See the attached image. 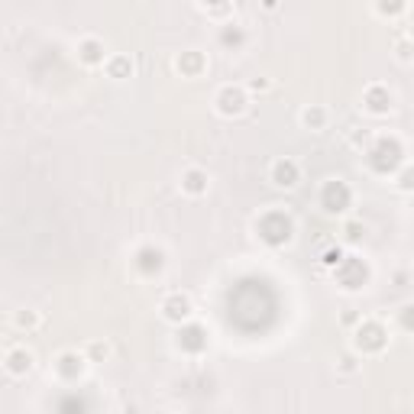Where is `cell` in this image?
I'll return each mask as SVG.
<instances>
[{
	"label": "cell",
	"instance_id": "obj_1",
	"mask_svg": "<svg viewBox=\"0 0 414 414\" xmlns=\"http://www.w3.org/2000/svg\"><path fill=\"white\" fill-rule=\"evenodd\" d=\"M385 343H388V334H385V327L379 324V321H366V324L356 330V346H359L363 353H379Z\"/></svg>",
	"mask_w": 414,
	"mask_h": 414
},
{
	"label": "cell",
	"instance_id": "obj_2",
	"mask_svg": "<svg viewBox=\"0 0 414 414\" xmlns=\"http://www.w3.org/2000/svg\"><path fill=\"white\" fill-rule=\"evenodd\" d=\"M249 104L246 98V91L243 88H224L217 94V110L224 114V117H237V114H243Z\"/></svg>",
	"mask_w": 414,
	"mask_h": 414
},
{
	"label": "cell",
	"instance_id": "obj_3",
	"mask_svg": "<svg viewBox=\"0 0 414 414\" xmlns=\"http://www.w3.org/2000/svg\"><path fill=\"white\" fill-rule=\"evenodd\" d=\"M346 207H350V188H346L343 181H330V185L324 188V210L340 214Z\"/></svg>",
	"mask_w": 414,
	"mask_h": 414
},
{
	"label": "cell",
	"instance_id": "obj_4",
	"mask_svg": "<svg viewBox=\"0 0 414 414\" xmlns=\"http://www.w3.org/2000/svg\"><path fill=\"white\" fill-rule=\"evenodd\" d=\"M372 156H379V159H372L375 168H379V172H388V168H395L402 162V146H398L395 139H382V143L375 146Z\"/></svg>",
	"mask_w": 414,
	"mask_h": 414
},
{
	"label": "cell",
	"instance_id": "obj_5",
	"mask_svg": "<svg viewBox=\"0 0 414 414\" xmlns=\"http://www.w3.org/2000/svg\"><path fill=\"white\" fill-rule=\"evenodd\" d=\"M84 356L78 353H62L59 356V363H55V372L65 379V382H75V379H81V372H84Z\"/></svg>",
	"mask_w": 414,
	"mask_h": 414
},
{
	"label": "cell",
	"instance_id": "obj_6",
	"mask_svg": "<svg viewBox=\"0 0 414 414\" xmlns=\"http://www.w3.org/2000/svg\"><path fill=\"white\" fill-rule=\"evenodd\" d=\"M298 178H301V172H298V162H291V159H278L272 165V181L278 188H295Z\"/></svg>",
	"mask_w": 414,
	"mask_h": 414
},
{
	"label": "cell",
	"instance_id": "obj_7",
	"mask_svg": "<svg viewBox=\"0 0 414 414\" xmlns=\"http://www.w3.org/2000/svg\"><path fill=\"white\" fill-rule=\"evenodd\" d=\"M162 314H165L168 321L181 324V321H188V317H191V301H188L185 295H168L165 301H162Z\"/></svg>",
	"mask_w": 414,
	"mask_h": 414
},
{
	"label": "cell",
	"instance_id": "obj_8",
	"mask_svg": "<svg viewBox=\"0 0 414 414\" xmlns=\"http://www.w3.org/2000/svg\"><path fill=\"white\" fill-rule=\"evenodd\" d=\"M363 100L372 114H388V110H392V94H388V88H382V84H372V88L366 91Z\"/></svg>",
	"mask_w": 414,
	"mask_h": 414
},
{
	"label": "cell",
	"instance_id": "obj_9",
	"mask_svg": "<svg viewBox=\"0 0 414 414\" xmlns=\"http://www.w3.org/2000/svg\"><path fill=\"white\" fill-rule=\"evenodd\" d=\"M78 59L84 65H104V42L100 39H81L78 42Z\"/></svg>",
	"mask_w": 414,
	"mask_h": 414
},
{
	"label": "cell",
	"instance_id": "obj_10",
	"mask_svg": "<svg viewBox=\"0 0 414 414\" xmlns=\"http://www.w3.org/2000/svg\"><path fill=\"white\" fill-rule=\"evenodd\" d=\"M33 369V353L30 350H10V353H7V372L10 375H26Z\"/></svg>",
	"mask_w": 414,
	"mask_h": 414
},
{
	"label": "cell",
	"instance_id": "obj_11",
	"mask_svg": "<svg viewBox=\"0 0 414 414\" xmlns=\"http://www.w3.org/2000/svg\"><path fill=\"white\" fill-rule=\"evenodd\" d=\"M181 188H185L188 195H204L207 191V175L201 172V168H188L185 175H181Z\"/></svg>",
	"mask_w": 414,
	"mask_h": 414
},
{
	"label": "cell",
	"instance_id": "obj_12",
	"mask_svg": "<svg viewBox=\"0 0 414 414\" xmlns=\"http://www.w3.org/2000/svg\"><path fill=\"white\" fill-rule=\"evenodd\" d=\"M204 330H201V327H185V330H181V334H178V346H185V350H204Z\"/></svg>",
	"mask_w": 414,
	"mask_h": 414
},
{
	"label": "cell",
	"instance_id": "obj_13",
	"mask_svg": "<svg viewBox=\"0 0 414 414\" xmlns=\"http://www.w3.org/2000/svg\"><path fill=\"white\" fill-rule=\"evenodd\" d=\"M139 269L146 272V276H152V272H159L162 269V249H152V246H146V249H139Z\"/></svg>",
	"mask_w": 414,
	"mask_h": 414
},
{
	"label": "cell",
	"instance_id": "obj_14",
	"mask_svg": "<svg viewBox=\"0 0 414 414\" xmlns=\"http://www.w3.org/2000/svg\"><path fill=\"white\" fill-rule=\"evenodd\" d=\"M301 123H305L307 129H324V123H327V110H324V107H307L305 114H301Z\"/></svg>",
	"mask_w": 414,
	"mask_h": 414
},
{
	"label": "cell",
	"instance_id": "obj_15",
	"mask_svg": "<svg viewBox=\"0 0 414 414\" xmlns=\"http://www.w3.org/2000/svg\"><path fill=\"white\" fill-rule=\"evenodd\" d=\"M107 75H110V78H129V75H133V62L123 59V55L110 59L107 62Z\"/></svg>",
	"mask_w": 414,
	"mask_h": 414
},
{
	"label": "cell",
	"instance_id": "obj_16",
	"mask_svg": "<svg viewBox=\"0 0 414 414\" xmlns=\"http://www.w3.org/2000/svg\"><path fill=\"white\" fill-rule=\"evenodd\" d=\"M201 65H204V59H201L197 52H185V55L178 59V71H185V75H197Z\"/></svg>",
	"mask_w": 414,
	"mask_h": 414
},
{
	"label": "cell",
	"instance_id": "obj_17",
	"mask_svg": "<svg viewBox=\"0 0 414 414\" xmlns=\"http://www.w3.org/2000/svg\"><path fill=\"white\" fill-rule=\"evenodd\" d=\"M404 7H408V0H375V10L382 17H398L404 13Z\"/></svg>",
	"mask_w": 414,
	"mask_h": 414
},
{
	"label": "cell",
	"instance_id": "obj_18",
	"mask_svg": "<svg viewBox=\"0 0 414 414\" xmlns=\"http://www.w3.org/2000/svg\"><path fill=\"white\" fill-rule=\"evenodd\" d=\"M395 185H398V191H408V195H411V191H414V165L404 168L402 175L395 178Z\"/></svg>",
	"mask_w": 414,
	"mask_h": 414
},
{
	"label": "cell",
	"instance_id": "obj_19",
	"mask_svg": "<svg viewBox=\"0 0 414 414\" xmlns=\"http://www.w3.org/2000/svg\"><path fill=\"white\" fill-rule=\"evenodd\" d=\"M398 321H402V327L408 330V334H414V305L402 307V317H398Z\"/></svg>",
	"mask_w": 414,
	"mask_h": 414
},
{
	"label": "cell",
	"instance_id": "obj_20",
	"mask_svg": "<svg viewBox=\"0 0 414 414\" xmlns=\"http://www.w3.org/2000/svg\"><path fill=\"white\" fill-rule=\"evenodd\" d=\"M88 356H91V359H107V356H110V346H107V343H91V346H88Z\"/></svg>",
	"mask_w": 414,
	"mask_h": 414
},
{
	"label": "cell",
	"instance_id": "obj_21",
	"mask_svg": "<svg viewBox=\"0 0 414 414\" xmlns=\"http://www.w3.org/2000/svg\"><path fill=\"white\" fill-rule=\"evenodd\" d=\"M321 259H324V266H334V269H336L340 262H343V249H327Z\"/></svg>",
	"mask_w": 414,
	"mask_h": 414
},
{
	"label": "cell",
	"instance_id": "obj_22",
	"mask_svg": "<svg viewBox=\"0 0 414 414\" xmlns=\"http://www.w3.org/2000/svg\"><path fill=\"white\" fill-rule=\"evenodd\" d=\"M39 324V317L33 314V311H20V314H17V327H36Z\"/></svg>",
	"mask_w": 414,
	"mask_h": 414
},
{
	"label": "cell",
	"instance_id": "obj_23",
	"mask_svg": "<svg viewBox=\"0 0 414 414\" xmlns=\"http://www.w3.org/2000/svg\"><path fill=\"white\" fill-rule=\"evenodd\" d=\"M366 230H363V224H346V240H350V243H356V240L363 237Z\"/></svg>",
	"mask_w": 414,
	"mask_h": 414
},
{
	"label": "cell",
	"instance_id": "obj_24",
	"mask_svg": "<svg viewBox=\"0 0 414 414\" xmlns=\"http://www.w3.org/2000/svg\"><path fill=\"white\" fill-rule=\"evenodd\" d=\"M224 42H243V33H240V30H227V33H224Z\"/></svg>",
	"mask_w": 414,
	"mask_h": 414
},
{
	"label": "cell",
	"instance_id": "obj_25",
	"mask_svg": "<svg viewBox=\"0 0 414 414\" xmlns=\"http://www.w3.org/2000/svg\"><path fill=\"white\" fill-rule=\"evenodd\" d=\"M340 363H343V366H340V369H343V372H353V369H356V359H353V356H343V359H340Z\"/></svg>",
	"mask_w": 414,
	"mask_h": 414
},
{
	"label": "cell",
	"instance_id": "obj_26",
	"mask_svg": "<svg viewBox=\"0 0 414 414\" xmlns=\"http://www.w3.org/2000/svg\"><path fill=\"white\" fill-rule=\"evenodd\" d=\"M201 7H217V10H224V0H197Z\"/></svg>",
	"mask_w": 414,
	"mask_h": 414
},
{
	"label": "cell",
	"instance_id": "obj_27",
	"mask_svg": "<svg viewBox=\"0 0 414 414\" xmlns=\"http://www.w3.org/2000/svg\"><path fill=\"white\" fill-rule=\"evenodd\" d=\"M249 88H253V91H266V88H269V81H266V78H256L253 84H249Z\"/></svg>",
	"mask_w": 414,
	"mask_h": 414
},
{
	"label": "cell",
	"instance_id": "obj_28",
	"mask_svg": "<svg viewBox=\"0 0 414 414\" xmlns=\"http://www.w3.org/2000/svg\"><path fill=\"white\" fill-rule=\"evenodd\" d=\"M266 7H269V10H276V7H278V0H266Z\"/></svg>",
	"mask_w": 414,
	"mask_h": 414
}]
</instances>
